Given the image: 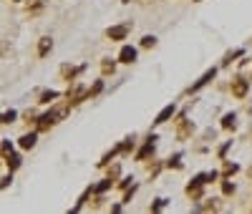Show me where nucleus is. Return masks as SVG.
<instances>
[{
    "label": "nucleus",
    "mask_w": 252,
    "mask_h": 214,
    "mask_svg": "<svg viewBox=\"0 0 252 214\" xmlns=\"http://www.w3.org/2000/svg\"><path fill=\"white\" fill-rule=\"evenodd\" d=\"M220 209V199H212V204H202L197 207V212H217Z\"/></svg>",
    "instance_id": "6ab92c4d"
},
{
    "label": "nucleus",
    "mask_w": 252,
    "mask_h": 214,
    "mask_svg": "<svg viewBox=\"0 0 252 214\" xmlns=\"http://www.w3.org/2000/svg\"><path fill=\"white\" fill-rule=\"evenodd\" d=\"M51 48H53V40H51L48 35H43V38H40V43H38V56L46 58V56L51 53Z\"/></svg>",
    "instance_id": "f8f14e48"
},
{
    "label": "nucleus",
    "mask_w": 252,
    "mask_h": 214,
    "mask_svg": "<svg viewBox=\"0 0 252 214\" xmlns=\"http://www.w3.org/2000/svg\"><path fill=\"white\" fill-rule=\"evenodd\" d=\"M15 119H18V111H13V109H10V111H5L3 116H0V123H13Z\"/></svg>",
    "instance_id": "a211bd4d"
},
{
    "label": "nucleus",
    "mask_w": 252,
    "mask_h": 214,
    "mask_svg": "<svg viewBox=\"0 0 252 214\" xmlns=\"http://www.w3.org/2000/svg\"><path fill=\"white\" fill-rule=\"evenodd\" d=\"M5 161H8V169H10V174H13V171H15V169L20 166V156H18V154H13V152H10V154H5Z\"/></svg>",
    "instance_id": "2eb2a0df"
},
{
    "label": "nucleus",
    "mask_w": 252,
    "mask_h": 214,
    "mask_svg": "<svg viewBox=\"0 0 252 214\" xmlns=\"http://www.w3.org/2000/svg\"><path fill=\"white\" fill-rule=\"evenodd\" d=\"M43 5H46V0H31V3H28V13H31V15H35Z\"/></svg>",
    "instance_id": "f3484780"
},
{
    "label": "nucleus",
    "mask_w": 252,
    "mask_h": 214,
    "mask_svg": "<svg viewBox=\"0 0 252 214\" xmlns=\"http://www.w3.org/2000/svg\"><path fill=\"white\" fill-rule=\"evenodd\" d=\"M129 31H131L129 23H121V26H111V28L106 31V35H109L111 40H124L126 35H129Z\"/></svg>",
    "instance_id": "20e7f679"
},
{
    "label": "nucleus",
    "mask_w": 252,
    "mask_h": 214,
    "mask_svg": "<svg viewBox=\"0 0 252 214\" xmlns=\"http://www.w3.org/2000/svg\"><path fill=\"white\" fill-rule=\"evenodd\" d=\"M66 98H68V101H66L68 106H76V103H81V101L89 98V89H83V86H73V89H68Z\"/></svg>",
    "instance_id": "7ed1b4c3"
},
{
    "label": "nucleus",
    "mask_w": 252,
    "mask_h": 214,
    "mask_svg": "<svg viewBox=\"0 0 252 214\" xmlns=\"http://www.w3.org/2000/svg\"><path fill=\"white\" fill-rule=\"evenodd\" d=\"M35 141H38V134H35V131H31V134H23V136L18 139V146L28 152V149H33V146H35Z\"/></svg>",
    "instance_id": "9d476101"
},
{
    "label": "nucleus",
    "mask_w": 252,
    "mask_h": 214,
    "mask_svg": "<svg viewBox=\"0 0 252 214\" xmlns=\"http://www.w3.org/2000/svg\"><path fill=\"white\" fill-rule=\"evenodd\" d=\"M235 121H237L235 114H227V116L222 119V128H235Z\"/></svg>",
    "instance_id": "412c9836"
},
{
    "label": "nucleus",
    "mask_w": 252,
    "mask_h": 214,
    "mask_svg": "<svg viewBox=\"0 0 252 214\" xmlns=\"http://www.w3.org/2000/svg\"><path fill=\"white\" fill-rule=\"evenodd\" d=\"M250 179H252V169H250Z\"/></svg>",
    "instance_id": "7c9ffc66"
},
{
    "label": "nucleus",
    "mask_w": 252,
    "mask_h": 214,
    "mask_svg": "<svg viewBox=\"0 0 252 214\" xmlns=\"http://www.w3.org/2000/svg\"><path fill=\"white\" fill-rule=\"evenodd\" d=\"M154 146H157V136H152L149 141H146V144L141 146V152L136 154V159H139V161H144V159L149 156V154H154Z\"/></svg>",
    "instance_id": "9b49d317"
},
{
    "label": "nucleus",
    "mask_w": 252,
    "mask_h": 214,
    "mask_svg": "<svg viewBox=\"0 0 252 214\" xmlns=\"http://www.w3.org/2000/svg\"><path fill=\"white\" fill-rule=\"evenodd\" d=\"M222 191H224V194H235V184H229V182H222Z\"/></svg>",
    "instance_id": "bb28decb"
},
{
    "label": "nucleus",
    "mask_w": 252,
    "mask_h": 214,
    "mask_svg": "<svg viewBox=\"0 0 252 214\" xmlns=\"http://www.w3.org/2000/svg\"><path fill=\"white\" fill-rule=\"evenodd\" d=\"M134 61H136V48L134 46H124L119 51V63H126V66H129V63H134Z\"/></svg>",
    "instance_id": "423d86ee"
},
{
    "label": "nucleus",
    "mask_w": 252,
    "mask_h": 214,
    "mask_svg": "<svg viewBox=\"0 0 252 214\" xmlns=\"http://www.w3.org/2000/svg\"><path fill=\"white\" fill-rule=\"evenodd\" d=\"M111 182H114V179H103V182H101L96 189H91V191H106V189L111 186Z\"/></svg>",
    "instance_id": "5701e85b"
},
{
    "label": "nucleus",
    "mask_w": 252,
    "mask_h": 214,
    "mask_svg": "<svg viewBox=\"0 0 252 214\" xmlns=\"http://www.w3.org/2000/svg\"><path fill=\"white\" fill-rule=\"evenodd\" d=\"M13 3H20V0H13Z\"/></svg>",
    "instance_id": "2f4dec72"
},
{
    "label": "nucleus",
    "mask_w": 252,
    "mask_h": 214,
    "mask_svg": "<svg viewBox=\"0 0 252 214\" xmlns=\"http://www.w3.org/2000/svg\"><path fill=\"white\" fill-rule=\"evenodd\" d=\"M101 86H103V83H101V81H98V83H96V86H94V89H89V96H96V93H98V91H101Z\"/></svg>",
    "instance_id": "c85d7f7f"
},
{
    "label": "nucleus",
    "mask_w": 252,
    "mask_h": 214,
    "mask_svg": "<svg viewBox=\"0 0 252 214\" xmlns=\"http://www.w3.org/2000/svg\"><path fill=\"white\" fill-rule=\"evenodd\" d=\"M204 184H207V174H199V177H194L192 182H189V186H187V197L192 199V202L202 199V189H204Z\"/></svg>",
    "instance_id": "f03ea898"
},
{
    "label": "nucleus",
    "mask_w": 252,
    "mask_h": 214,
    "mask_svg": "<svg viewBox=\"0 0 252 214\" xmlns=\"http://www.w3.org/2000/svg\"><path fill=\"white\" fill-rule=\"evenodd\" d=\"M215 76H217V68H209V71H207V73H204V76L197 81V83H192V86H189V89H187V93H197V91L202 89V86H207V83L212 81Z\"/></svg>",
    "instance_id": "39448f33"
},
{
    "label": "nucleus",
    "mask_w": 252,
    "mask_h": 214,
    "mask_svg": "<svg viewBox=\"0 0 252 214\" xmlns=\"http://www.w3.org/2000/svg\"><path fill=\"white\" fill-rule=\"evenodd\" d=\"M240 56H245V51H242V48H240V51H235V53H229V56H224V66H227L229 61H235V58H240Z\"/></svg>",
    "instance_id": "b1692460"
},
{
    "label": "nucleus",
    "mask_w": 252,
    "mask_h": 214,
    "mask_svg": "<svg viewBox=\"0 0 252 214\" xmlns=\"http://www.w3.org/2000/svg\"><path fill=\"white\" fill-rule=\"evenodd\" d=\"M10 182H13V179H10V177H5V179H0V189H5V186H8V184H10Z\"/></svg>",
    "instance_id": "c756f323"
},
{
    "label": "nucleus",
    "mask_w": 252,
    "mask_h": 214,
    "mask_svg": "<svg viewBox=\"0 0 252 214\" xmlns=\"http://www.w3.org/2000/svg\"><path fill=\"white\" fill-rule=\"evenodd\" d=\"M166 166H174V169H179V166H182V156H179V154H177V156H172L169 161H166Z\"/></svg>",
    "instance_id": "393cba45"
},
{
    "label": "nucleus",
    "mask_w": 252,
    "mask_h": 214,
    "mask_svg": "<svg viewBox=\"0 0 252 214\" xmlns=\"http://www.w3.org/2000/svg\"><path fill=\"white\" fill-rule=\"evenodd\" d=\"M166 207V199H157V204L152 207V212H159V209H164Z\"/></svg>",
    "instance_id": "cd10ccee"
},
{
    "label": "nucleus",
    "mask_w": 252,
    "mask_h": 214,
    "mask_svg": "<svg viewBox=\"0 0 252 214\" xmlns=\"http://www.w3.org/2000/svg\"><path fill=\"white\" fill-rule=\"evenodd\" d=\"M10 152H13V144H10V141H3V146H0V154L5 156V154H10Z\"/></svg>",
    "instance_id": "a878e982"
},
{
    "label": "nucleus",
    "mask_w": 252,
    "mask_h": 214,
    "mask_svg": "<svg viewBox=\"0 0 252 214\" xmlns=\"http://www.w3.org/2000/svg\"><path fill=\"white\" fill-rule=\"evenodd\" d=\"M247 89H250V83H247L245 78H235V81H232V96L245 98V96H247Z\"/></svg>",
    "instance_id": "0eeeda50"
},
{
    "label": "nucleus",
    "mask_w": 252,
    "mask_h": 214,
    "mask_svg": "<svg viewBox=\"0 0 252 214\" xmlns=\"http://www.w3.org/2000/svg\"><path fill=\"white\" fill-rule=\"evenodd\" d=\"M58 96H61L58 91H43V93H40V98H38V101H40V103H51V101H56Z\"/></svg>",
    "instance_id": "dca6fc26"
},
{
    "label": "nucleus",
    "mask_w": 252,
    "mask_h": 214,
    "mask_svg": "<svg viewBox=\"0 0 252 214\" xmlns=\"http://www.w3.org/2000/svg\"><path fill=\"white\" fill-rule=\"evenodd\" d=\"M192 131H194V123L187 121L184 116H179V131H177V136H179V139H187Z\"/></svg>",
    "instance_id": "1a4fd4ad"
},
{
    "label": "nucleus",
    "mask_w": 252,
    "mask_h": 214,
    "mask_svg": "<svg viewBox=\"0 0 252 214\" xmlns=\"http://www.w3.org/2000/svg\"><path fill=\"white\" fill-rule=\"evenodd\" d=\"M174 111H177V109H174V103H169V106H164V109L159 111V116L154 119V123H157V126H161V123H166V121H169V119L174 116Z\"/></svg>",
    "instance_id": "6e6552de"
},
{
    "label": "nucleus",
    "mask_w": 252,
    "mask_h": 214,
    "mask_svg": "<svg viewBox=\"0 0 252 214\" xmlns=\"http://www.w3.org/2000/svg\"><path fill=\"white\" fill-rule=\"evenodd\" d=\"M141 46H144V48H154V46H157V38H154V35H144V38H141Z\"/></svg>",
    "instance_id": "4be33fe9"
},
{
    "label": "nucleus",
    "mask_w": 252,
    "mask_h": 214,
    "mask_svg": "<svg viewBox=\"0 0 252 214\" xmlns=\"http://www.w3.org/2000/svg\"><path fill=\"white\" fill-rule=\"evenodd\" d=\"M114 71H116V63H114L111 58H103V61H101V73H103V76H114Z\"/></svg>",
    "instance_id": "4468645a"
},
{
    "label": "nucleus",
    "mask_w": 252,
    "mask_h": 214,
    "mask_svg": "<svg viewBox=\"0 0 252 214\" xmlns=\"http://www.w3.org/2000/svg\"><path fill=\"white\" fill-rule=\"evenodd\" d=\"M68 111H71V106L68 103H63V106H53V109L51 111H46L43 116H38L35 121V128H38V131H48V128H53L56 123H61L63 119H66L68 116Z\"/></svg>",
    "instance_id": "f257e3e1"
},
{
    "label": "nucleus",
    "mask_w": 252,
    "mask_h": 214,
    "mask_svg": "<svg viewBox=\"0 0 252 214\" xmlns=\"http://www.w3.org/2000/svg\"><path fill=\"white\" fill-rule=\"evenodd\" d=\"M240 171V166L237 164H224V171H222V177L227 179V177H232V174H237Z\"/></svg>",
    "instance_id": "aec40b11"
},
{
    "label": "nucleus",
    "mask_w": 252,
    "mask_h": 214,
    "mask_svg": "<svg viewBox=\"0 0 252 214\" xmlns=\"http://www.w3.org/2000/svg\"><path fill=\"white\" fill-rule=\"evenodd\" d=\"M83 68H86V66H78V68H71V66H63V68H61V76L66 78V81H73V78H76V76H78V73H81Z\"/></svg>",
    "instance_id": "ddd939ff"
}]
</instances>
